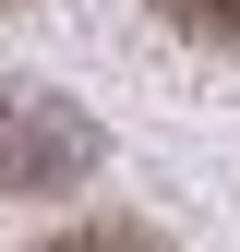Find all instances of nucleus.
<instances>
[{
	"label": "nucleus",
	"instance_id": "f257e3e1",
	"mask_svg": "<svg viewBox=\"0 0 240 252\" xmlns=\"http://www.w3.org/2000/svg\"><path fill=\"white\" fill-rule=\"evenodd\" d=\"M96 168V120L48 84H0V192H72Z\"/></svg>",
	"mask_w": 240,
	"mask_h": 252
},
{
	"label": "nucleus",
	"instance_id": "f03ea898",
	"mask_svg": "<svg viewBox=\"0 0 240 252\" xmlns=\"http://www.w3.org/2000/svg\"><path fill=\"white\" fill-rule=\"evenodd\" d=\"M156 12L180 36H204V48H240V0H156Z\"/></svg>",
	"mask_w": 240,
	"mask_h": 252
},
{
	"label": "nucleus",
	"instance_id": "7ed1b4c3",
	"mask_svg": "<svg viewBox=\"0 0 240 252\" xmlns=\"http://www.w3.org/2000/svg\"><path fill=\"white\" fill-rule=\"evenodd\" d=\"M48 252H156V228H60Z\"/></svg>",
	"mask_w": 240,
	"mask_h": 252
}]
</instances>
